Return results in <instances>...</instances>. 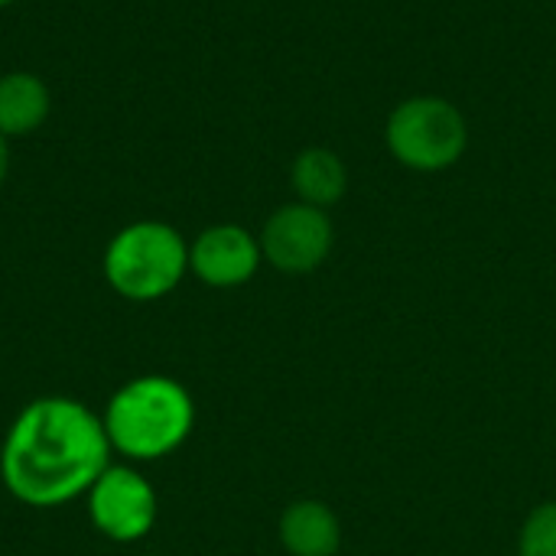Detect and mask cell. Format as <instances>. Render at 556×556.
<instances>
[{
    "label": "cell",
    "mask_w": 556,
    "mask_h": 556,
    "mask_svg": "<svg viewBox=\"0 0 556 556\" xmlns=\"http://www.w3.org/2000/svg\"><path fill=\"white\" fill-rule=\"evenodd\" d=\"M111 443L94 410L72 397H39L20 410L3 450L0 479L29 508H55L85 495L111 466Z\"/></svg>",
    "instance_id": "1"
},
{
    "label": "cell",
    "mask_w": 556,
    "mask_h": 556,
    "mask_svg": "<svg viewBox=\"0 0 556 556\" xmlns=\"http://www.w3.org/2000/svg\"><path fill=\"white\" fill-rule=\"evenodd\" d=\"M101 424L111 450L137 463H153L189 440L195 404L179 381L166 375H143L114 391Z\"/></svg>",
    "instance_id": "2"
},
{
    "label": "cell",
    "mask_w": 556,
    "mask_h": 556,
    "mask_svg": "<svg viewBox=\"0 0 556 556\" xmlns=\"http://www.w3.org/2000/svg\"><path fill=\"white\" fill-rule=\"evenodd\" d=\"M104 280L130 303H153L179 287L189 270V244L166 222H134L104 251Z\"/></svg>",
    "instance_id": "3"
},
{
    "label": "cell",
    "mask_w": 556,
    "mask_h": 556,
    "mask_svg": "<svg viewBox=\"0 0 556 556\" xmlns=\"http://www.w3.org/2000/svg\"><path fill=\"white\" fill-rule=\"evenodd\" d=\"M391 153L424 173L453 166L466 150V121L443 98H410L388 121Z\"/></svg>",
    "instance_id": "4"
},
{
    "label": "cell",
    "mask_w": 556,
    "mask_h": 556,
    "mask_svg": "<svg viewBox=\"0 0 556 556\" xmlns=\"http://www.w3.org/2000/svg\"><path fill=\"white\" fill-rule=\"evenodd\" d=\"M85 495L94 531L114 544L143 541L156 525V492L130 466H108Z\"/></svg>",
    "instance_id": "5"
},
{
    "label": "cell",
    "mask_w": 556,
    "mask_h": 556,
    "mask_svg": "<svg viewBox=\"0 0 556 556\" xmlns=\"http://www.w3.org/2000/svg\"><path fill=\"white\" fill-rule=\"evenodd\" d=\"M332 251V222L323 208L293 202L277 208L261 231V254L283 274H309Z\"/></svg>",
    "instance_id": "6"
},
{
    "label": "cell",
    "mask_w": 556,
    "mask_h": 556,
    "mask_svg": "<svg viewBox=\"0 0 556 556\" xmlns=\"http://www.w3.org/2000/svg\"><path fill=\"white\" fill-rule=\"evenodd\" d=\"M261 261V241L241 225H212L189 244V270L215 290L248 283Z\"/></svg>",
    "instance_id": "7"
},
{
    "label": "cell",
    "mask_w": 556,
    "mask_h": 556,
    "mask_svg": "<svg viewBox=\"0 0 556 556\" xmlns=\"http://www.w3.org/2000/svg\"><path fill=\"white\" fill-rule=\"evenodd\" d=\"M280 544L290 556H336L342 551V525L326 502L303 498L280 515Z\"/></svg>",
    "instance_id": "8"
},
{
    "label": "cell",
    "mask_w": 556,
    "mask_h": 556,
    "mask_svg": "<svg viewBox=\"0 0 556 556\" xmlns=\"http://www.w3.org/2000/svg\"><path fill=\"white\" fill-rule=\"evenodd\" d=\"M52 111L49 85L33 72H7L0 78V134L26 137L36 134Z\"/></svg>",
    "instance_id": "9"
},
{
    "label": "cell",
    "mask_w": 556,
    "mask_h": 556,
    "mask_svg": "<svg viewBox=\"0 0 556 556\" xmlns=\"http://www.w3.org/2000/svg\"><path fill=\"white\" fill-rule=\"evenodd\" d=\"M290 176H293L296 195L306 205H316V208L336 205L345 195V186H349V176H345L342 160L332 150H323V147L303 150L293 160V173Z\"/></svg>",
    "instance_id": "10"
},
{
    "label": "cell",
    "mask_w": 556,
    "mask_h": 556,
    "mask_svg": "<svg viewBox=\"0 0 556 556\" xmlns=\"http://www.w3.org/2000/svg\"><path fill=\"white\" fill-rule=\"evenodd\" d=\"M518 556H556V502H544L528 515Z\"/></svg>",
    "instance_id": "11"
},
{
    "label": "cell",
    "mask_w": 556,
    "mask_h": 556,
    "mask_svg": "<svg viewBox=\"0 0 556 556\" xmlns=\"http://www.w3.org/2000/svg\"><path fill=\"white\" fill-rule=\"evenodd\" d=\"M7 173H10V147H7V137L0 134V186L7 179Z\"/></svg>",
    "instance_id": "12"
},
{
    "label": "cell",
    "mask_w": 556,
    "mask_h": 556,
    "mask_svg": "<svg viewBox=\"0 0 556 556\" xmlns=\"http://www.w3.org/2000/svg\"><path fill=\"white\" fill-rule=\"evenodd\" d=\"M10 3H13V0H0V10H3V7H10Z\"/></svg>",
    "instance_id": "13"
},
{
    "label": "cell",
    "mask_w": 556,
    "mask_h": 556,
    "mask_svg": "<svg viewBox=\"0 0 556 556\" xmlns=\"http://www.w3.org/2000/svg\"><path fill=\"white\" fill-rule=\"evenodd\" d=\"M153 556H156V554H153Z\"/></svg>",
    "instance_id": "14"
}]
</instances>
